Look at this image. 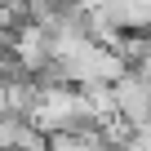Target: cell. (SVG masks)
<instances>
[{"label":"cell","mask_w":151,"mask_h":151,"mask_svg":"<svg viewBox=\"0 0 151 151\" xmlns=\"http://www.w3.org/2000/svg\"><path fill=\"white\" fill-rule=\"evenodd\" d=\"M111 107L124 129H147V67L124 71L111 85Z\"/></svg>","instance_id":"obj_1"}]
</instances>
